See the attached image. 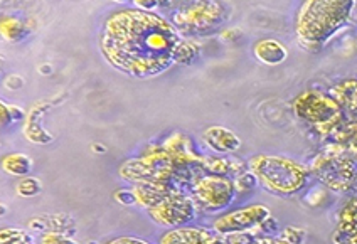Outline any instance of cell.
I'll use <instances>...</instances> for the list:
<instances>
[{
    "instance_id": "cb8c5ba5",
    "label": "cell",
    "mask_w": 357,
    "mask_h": 244,
    "mask_svg": "<svg viewBox=\"0 0 357 244\" xmlns=\"http://www.w3.org/2000/svg\"><path fill=\"white\" fill-rule=\"evenodd\" d=\"M234 184H236L238 192H251V190L258 185V178L255 177V174L250 170V172L241 174V176L234 178Z\"/></svg>"
},
{
    "instance_id": "277c9868",
    "label": "cell",
    "mask_w": 357,
    "mask_h": 244,
    "mask_svg": "<svg viewBox=\"0 0 357 244\" xmlns=\"http://www.w3.org/2000/svg\"><path fill=\"white\" fill-rule=\"evenodd\" d=\"M294 112L300 120L312 125L320 135H328L342 125V107L334 96L317 89L300 93L294 101Z\"/></svg>"
},
{
    "instance_id": "f546056e",
    "label": "cell",
    "mask_w": 357,
    "mask_h": 244,
    "mask_svg": "<svg viewBox=\"0 0 357 244\" xmlns=\"http://www.w3.org/2000/svg\"><path fill=\"white\" fill-rule=\"evenodd\" d=\"M255 244H290L288 241H285V239L282 238V236H280V238H259L258 236V239H257V243Z\"/></svg>"
},
{
    "instance_id": "603a6c76",
    "label": "cell",
    "mask_w": 357,
    "mask_h": 244,
    "mask_svg": "<svg viewBox=\"0 0 357 244\" xmlns=\"http://www.w3.org/2000/svg\"><path fill=\"white\" fill-rule=\"evenodd\" d=\"M40 244H79L71 236L59 233V231H46L40 236Z\"/></svg>"
},
{
    "instance_id": "5b68a950",
    "label": "cell",
    "mask_w": 357,
    "mask_h": 244,
    "mask_svg": "<svg viewBox=\"0 0 357 244\" xmlns=\"http://www.w3.org/2000/svg\"><path fill=\"white\" fill-rule=\"evenodd\" d=\"M229 9L222 2H192L174 14L172 24L185 34H208L228 20Z\"/></svg>"
},
{
    "instance_id": "4316f807",
    "label": "cell",
    "mask_w": 357,
    "mask_h": 244,
    "mask_svg": "<svg viewBox=\"0 0 357 244\" xmlns=\"http://www.w3.org/2000/svg\"><path fill=\"white\" fill-rule=\"evenodd\" d=\"M115 199L120 202L121 206H139L137 202L135 192L133 190H116Z\"/></svg>"
},
{
    "instance_id": "e0dca14e",
    "label": "cell",
    "mask_w": 357,
    "mask_h": 244,
    "mask_svg": "<svg viewBox=\"0 0 357 244\" xmlns=\"http://www.w3.org/2000/svg\"><path fill=\"white\" fill-rule=\"evenodd\" d=\"M0 31H2V38L9 43H20L26 39L27 26L22 19L14 17V15H2V22H0Z\"/></svg>"
},
{
    "instance_id": "d6986e66",
    "label": "cell",
    "mask_w": 357,
    "mask_h": 244,
    "mask_svg": "<svg viewBox=\"0 0 357 244\" xmlns=\"http://www.w3.org/2000/svg\"><path fill=\"white\" fill-rule=\"evenodd\" d=\"M0 244H36L34 236L24 229L6 227L0 233Z\"/></svg>"
},
{
    "instance_id": "8fae6325",
    "label": "cell",
    "mask_w": 357,
    "mask_h": 244,
    "mask_svg": "<svg viewBox=\"0 0 357 244\" xmlns=\"http://www.w3.org/2000/svg\"><path fill=\"white\" fill-rule=\"evenodd\" d=\"M332 239L335 244H357V195L349 199L339 211Z\"/></svg>"
},
{
    "instance_id": "ac0fdd59",
    "label": "cell",
    "mask_w": 357,
    "mask_h": 244,
    "mask_svg": "<svg viewBox=\"0 0 357 244\" xmlns=\"http://www.w3.org/2000/svg\"><path fill=\"white\" fill-rule=\"evenodd\" d=\"M334 98L339 101L340 107L356 108L357 107V81L347 79L340 83L337 88L334 89Z\"/></svg>"
},
{
    "instance_id": "f1b7e54d",
    "label": "cell",
    "mask_w": 357,
    "mask_h": 244,
    "mask_svg": "<svg viewBox=\"0 0 357 244\" xmlns=\"http://www.w3.org/2000/svg\"><path fill=\"white\" fill-rule=\"evenodd\" d=\"M137 7L142 10H147V12H152V9H155L157 6H159V2H153V0H147V2H144V0H135Z\"/></svg>"
},
{
    "instance_id": "8992f818",
    "label": "cell",
    "mask_w": 357,
    "mask_h": 244,
    "mask_svg": "<svg viewBox=\"0 0 357 244\" xmlns=\"http://www.w3.org/2000/svg\"><path fill=\"white\" fill-rule=\"evenodd\" d=\"M192 199L196 201L199 211H216L231 206L236 199L238 189L233 178L225 176H206L197 178L192 184Z\"/></svg>"
},
{
    "instance_id": "4fadbf2b",
    "label": "cell",
    "mask_w": 357,
    "mask_h": 244,
    "mask_svg": "<svg viewBox=\"0 0 357 244\" xmlns=\"http://www.w3.org/2000/svg\"><path fill=\"white\" fill-rule=\"evenodd\" d=\"M133 192H135L137 202L140 207L145 209H152V207L159 206L165 197H169L174 190H177L176 187L165 184V182H157V181H147V182H139V184L133 185Z\"/></svg>"
},
{
    "instance_id": "7a4b0ae2",
    "label": "cell",
    "mask_w": 357,
    "mask_h": 244,
    "mask_svg": "<svg viewBox=\"0 0 357 244\" xmlns=\"http://www.w3.org/2000/svg\"><path fill=\"white\" fill-rule=\"evenodd\" d=\"M354 0H307L300 6L295 19V34L300 46L317 52L339 34L351 20Z\"/></svg>"
},
{
    "instance_id": "6da1fadb",
    "label": "cell",
    "mask_w": 357,
    "mask_h": 244,
    "mask_svg": "<svg viewBox=\"0 0 357 244\" xmlns=\"http://www.w3.org/2000/svg\"><path fill=\"white\" fill-rule=\"evenodd\" d=\"M184 38L155 12L121 9L103 26L100 49L113 68L132 78H155L176 64Z\"/></svg>"
},
{
    "instance_id": "484cf974",
    "label": "cell",
    "mask_w": 357,
    "mask_h": 244,
    "mask_svg": "<svg viewBox=\"0 0 357 244\" xmlns=\"http://www.w3.org/2000/svg\"><path fill=\"white\" fill-rule=\"evenodd\" d=\"M226 244H255L257 243L258 236L253 231L250 233H238V234H229L225 236Z\"/></svg>"
},
{
    "instance_id": "44dd1931",
    "label": "cell",
    "mask_w": 357,
    "mask_h": 244,
    "mask_svg": "<svg viewBox=\"0 0 357 244\" xmlns=\"http://www.w3.org/2000/svg\"><path fill=\"white\" fill-rule=\"evenodd\" d=\"M40 190H43V184H40V181L38 177H24L20 178L17 182V185H15V192L20 197H36V195L40 194Z\"/></svg>"
},
{
    "instance_id": "7402d4cb",
    "label": "cell",
    "mask_w": 357,
    "mask_h": 244,
    "mask_svg": "<svg viewBox=\"0 0 357 244\" xmlns=\"http://www.w3.org/2000/svg\"><path fill=\"white\" fill-rule=\"evenodd\" d=\"M197 52H199V49L196 46V43L184 39V43L181 44V47H178V51H177L176 63H178V64H190L194 59L197 58Z\"/></svg>"
},
{
    "instance_id": "83f0119b",
    "label": "cell",
    "mask_w": 357,
    "mask_h": 244,
    "mask_svg": "<svg viewBox=\"0 0 357 244\" xmlns=\"http://www.w3.org/2000/svg\"><path fill=\"white\" fill-rule=\"evenodd\" d=\"M107 244H150V243L140 238H132V236H121V238L112 239V241H108Z\"/></svg>"
},
{
    "instance_id": "52a82bcc",
    "label": "cell",
    "mask_w": 357,
    "mask_h": 244,
    "mask_svg": "<svg viewBox=\"0 0 357 244\" xmlns=\"http://www.w3.org/2000/svg\"><path fill=\"white\" fill-rule=\"evenodd\" d=\"M199 207L192 195H188L184 190H174L169 197H165L159 206L149 209V215L159 226L177 229L188 226L197 218Z\"/></svg>"
},
{
    "instance_id": "9a60e30c",
    "label": "cell",
    "mask_w": 357,
    "mask_h": 244,
    "mask_svg": "<svg viewBox=\"0 0 357 244\" xmlns=\"http://www.w3.org/2000/svg\"><path fill=\"white\" fill-rule=\"evenodd\" d=\"M253 54L266 66H278L287 59L288 51L277 39H261L253 46Z\"/></svg>"
},
{
    "instance_id": "7c38bea8",
    "label": "cell",
    "mask_w": 357,
    "mask_h": 244,
    "mask_svg": "<svg viewBox=\"0 0 357 244\" xmlns=\"http://www.w3.org/2000/svg\"><path fill=\"white\" fill-rule=\"evenodd\" d=\"M202 140L216 153H234L241 146V138L221 125H213V127L206 128L202 133Z\"/></svg>"
},
{
    "instance_id": "3957f363",
    "label": "cell",
    "mask_w": 357,
    "mask_h": 244,
    "mask_svg": "<svg viewBox=\"0 0 357 244\" xmlns=\"http://www.w3.org/2000/svg\"><path fill=\"white\" fill-rule=\"evenodd\" d=\"M250 170L258 184L270 194L294 195L303 190L310 178V170L297 160L278 155H257L250 160Z\"/></svg>"
},
{
    "instance_id": "30bf717a",
    "label": "cell",
    "mask_w": 357,
    "mask_h": 244,
    "mask_svg": "<svg viewBox=\"0 0 357 244\" xmlns=\"http://www.w3.org/2000/svg\"><path fill=\"white\" fill-rule=\"evenodd\" d=\"M159 244H226V238L206 227L184 226L165 231Z\"/></svg>"
},
{
    "instance_id": "d4e9b609",
    "label": "cell",
    "mask_w": 357,
    "mask_h": 244,
    "mask_svg": "<svg viewBox=\"0 0 357 244\" xmlns=\"http://www.w3.org/2000/svg\"><path fill=\"white\" fill-rule=\"evenodd\" d=\"M282 238L290 244H302L303 239H305V229H300V227L295 226L285 227L282 233Z\"/></svg>"
},
{
    "instance_id": "ffe728a7",
    "label": "cell",
    "mask_w": 357,
    "mask_h": 244,
    "mask_svg": "<svg viewBox=\"0 0 357 244\" xmlns=\"http://www.w3.org/2000/svg\"><path fill=\"white\" fill-rule=\"evenodd\" d=\"M0 120H2L3 127H7V125H15L27 120V115L22 108L15 107V105L2 103L0 105Z\"/></svg>"
},
{
    "instance_id": "9c48e42d",
    "label": "cell",
    "mask_w": 357,
    "mask_h": 244,
    "mask_svg": "<svg viewBox=\"0 0 357 244\" xmlns=\"http://www.w3.org/2000/svg\"><path fill=\"white\" fill-rule=\"evenodd\" d=\"M271 218L270 209L263 204H253L241 207V209L233 211L214 221L213 229L221 236L250 233V231L258 229L263 222Z\"/></svg>"
},
{
    "instance_id": "2e32d148",
    "label": "cell",
    "mask_w": 357,
    "mask_h": 244,
    "mask_svg": "<svg viewBox=\"0 0 357 244\" xmlns=\"http://www.w3.org/2000/svg\"><path fill=\"white\" fill-rule=\"evenodd\" d=\"M2 169L9 176L24 178L32 170V158L26 153H9L2 158Z\"/></svg>"
},
{
    "instance_id": "4dcf8cb0",
    "label": "cell",
    "mask_w": 357,
    "mask_h": 244,
    "mask_svg": "<svg viewBox=\"0 0 357 244\" xmlns=\"http://www.w3.org/2000/svg\"><path fill=\"white\" fill-rule=\"evenodd\" d=\"M258 229L265 231V233H275V231H277V221H275L273 218H270L266 222H263Z\"/></svg>"
},
{
    "instance_id": "ba28073f",
    "label": "cell",
    "mask_w": 357,
    "mask_h": 244,
    "mask_svg": "<svg viewBox=\"0 0 357 244\" xmlns=\"http://www.w3.org/2000/svg\"><path fill=\"white\" fill-rule=\"evenodd\" d=\"M312 172L335 192H349L357 184V167L346 157L322 155L315 158Z\"/></svg>"
},
{
    "instance_id": "5bb4252c",
    "label": "cell",
    "mask_w": 357,
    "mask_h": 244,
    "mask_svg": "<svg viewBox=\"0 0 357 244\" xmlns=\"http://www.w3.org/2000/svg\"><path fill=\"white\" fill-rule=\"evenodd\" d=\"M47 108H50V103H39L34 105L31 112L27 113V120L26 123H24V135H26L27 140L32 142V144L47 145L54 140L51 133L40 125Z\"/></svg>"
},
{
    "instance_id": "1f68e13d",
    "label": "cell",
    "mask_w": 357,
    "mask_h": 244,
    "mask_svg": "<svg viewBox=\"0 0 357 244\" xmlns=\"http://www.w3.org/2000/svg\"><path fill=\"white\" fill-rule=\"evenodd\" d=\"M239 38H241V31L239 29H229V31L222 32V39H226V40H236Z\"/></svg>"
}]
</instances>
